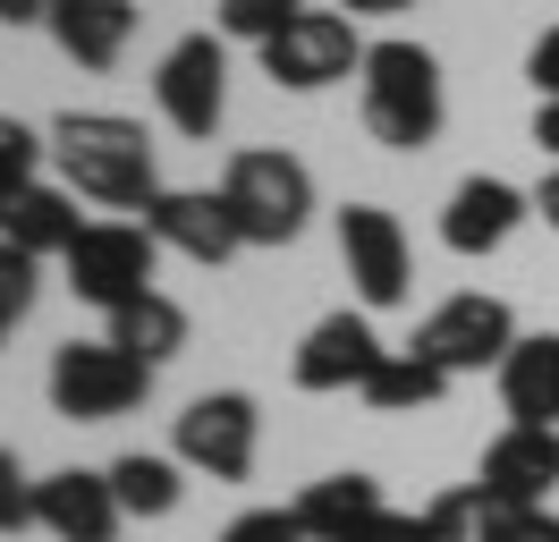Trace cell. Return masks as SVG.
Listing matches in <instances>:
<instances>
[{
  "label": "cell",
  "instance_id": "6da1fadb",
  "mask_svg": "<svg viewBox=\"0 0 559 542\" xmlns=\"http://www.w3.org/2000/svg\"><path fill=\"white\" fill-rule=\"evenodd\" d=\"M51 162L69 178V196L110 203V212H153L162 203V169H153V136L119 110H60L51 119Z\"/></svg>",
  "mask_w": 559,
  "mask_h": 542
},
{
  "label": "cell",
  "instance_id": "7a4b0ae2",
  "mask_svg": "<svg viewBox=\"0 0 559 542\" xmlns=\"http://www.w3.org/2000/svg\"><path fill=\"white\" fill-rule=\"evenodd\" d=\"M356 110H365V136L390 144V153H424L441 136V60L407 43V34H382L365 68H356Z\"/></svg>",
  "mask_w": 559,
  "mask_h": 542
},
{
  "label": "cell",
  "instance_id": "3957f363",
  "mask_svg": "<svg viewBox=\"0 0 559 542\" xmlns=\"http://www.w3.org/2000/svg\"><path fill=\"white\" fill-rule=\"evenodd\" d=\"M221 196H229V212H238L246 246H297V237H306V212H314V169L297 162V153L254 144V153L229 162Z\"/></svg>",
  "mask_w": 559,
  "mask_h": 542
},
{
  "label": "cell",
  "instance_id": "277c9868",
  "mask_svg": "<svg viewBox=\"0 0 559 542\" xmlns=\"http://www.w3.org/2000/svg\"><path fill=\"white\" fill-rule=\"evenodd\" d=\"M60 263H69V288H76L85 305L119 314V305L153 297V271H162V237L144 229V221H85V237H76Z\"/></svg>",
  "mask_w": 559,
  "mask_h": 542
},
{
  "label": "cell",
  "instance_id": "5b68a950",
  "mask_svg": "<svg viewBox=\"0 0 559 542\" xmlns=\"http://www.w3.org/2000/svg\"><path fill=\"white\" fill-rule=\"evenodd\" d=\"M144 390H153V365H136V356L110 347V339L51 347V406H60L69 424H110V415L144 406Z\"/></svg>",
  "mask_w": 559,
  "mask_h": 542
},
{
  "label": "cell",
  "instance_id": "8992f818",
  "mask_svg": "<svg viewBox=\"0 0 559 542\" xmlns=\"http://www.w3.org/2000/svg\"><path fill=\"white\" fill-rule=\"evenodd\" d=\"M518 339H525V331H518V314H509V305L484 297V288H466V297L432 305L407 347H416L424 365H441V373L457 381V373H500V356H509Z\"/></svg>",
  "mask_w": 559,
  "mask_h": 542
},
{
  "label": "cell",
  "instance_id": "52a82bcc",
  "mask_svg": "<svg viewBox=\"0 0 559 542\" xmlns=\"http://www.w3.org/2000/svg\"><path fill=\"white\" fill-rule=\"evenodd\" d=\"M373 43H356V17L340 9H297L288 26L263 43V76L288 85V94H322V85H348L356 68H365Z\"/></svg>",
  "mask_w": 559,
  "mask_h": 542
},
{
  "label": "cell",
  "instance_id": "ba28073f",
  "mask_svg": "<svg viewBox=\"0 0 559 542\" xmlns=\"http://www.w3.org/2000/svg\"><path fill=\"white\" fill-rule=\"evenodd\" d=\"M153 102L178 136H221V110H229V43L221 34H178L162 68H153Z\"/></svg>",
  "mask_w": 559,
  "mask_h": 542
},
{
  "label": "cell",
  "instance_id": "9c48e42d",
  "mask_svg": "<svg viewBox=\"0 0 559 542\" xmlns=\"http://www.w3.org/2000/svg\"><path fill=\"white\" fill-rule=\"evenodd\" d=\"M254 440H263V415L246 390H204V399H187L178 415V467L212 474V483H246L254 474Z\"/></svg>",
  "mask_w": 559,
  "mask_h": 542
},
{
  "label": "cell",
  "instance_id": "30bf717a",
  "mask_svg": "<svg viewBox=\"0 0 559 542\" xmlns=\"http://www.w3.org/2000/svg\"><path fill=\"white\" fill-rule=\"evenodd\" d=\"M340 263H348L365 305H407V288H416L407 229H399V212H382V203H348L340 212Z\"/></svg>",
  "mask_w": 559,
  "mask_h": 542
},
{
  "label": "cell",
  "instance_id": "8fae6325",
  "mask_svg": "<svg viewBox=\"0 0 559 542\" xmlns=\"http://www.w3.org/2000/svg\"><path fill=\"white\" fill-rule=\"evenodd\" d=\"M390 347L373 339L365 314H322L314 331L297 339V356H288V381L306 390V399H331V390H365V373L382 365Z\"/></svg>",
  "mask_w": 559,
  "mask_h": 542
},
{
  "label": "cell",
  "instance_id": "7c38bea8",
  "mask_svg": "<svg viewBox=\"0 0 559 542\" xmlns=\"http://www.w3.org/2000/svg\"><path fill=\"white\" fill-rule=\"evenodd\" d=\"M144 229L162 237L170 255H187V263H229L246 246V229H238V212H229V196L221 187H162V203L144 212Z\"/></svg>",
  "mask_w": 559,
  "mask_h": 542
},
{
  "label": "cell",
  "instance_id": "4fadbf2b",
  "mask_svg": "<svg viewBox=\"0 0 559 542\" xmlns=\"http://www.w3.org/2000/svg\"><path fill=\"white\" fill-rule=\"evenodd\" d=\"M484 500L534 508L559 492V424H509V433L484 449V474H475Z\"/></svg>",
  "mask_w": 559,
  "mask_h": 542
},
{
  "label": "cell",
  "instance_id": "5bb4252c",
  "mask_svg": "<svg viewBox=\"0 0 559 542\" xmlns=\"http://www.w3.org/2000/svg\"><path fill=\"white\" fill-rule=\"evenodd\" d=\"M119 492H110V474L94 467H60L35 483V526L51 542H119Z\"/></svg>",
  "mask_w": 559,
  "mask_h": 542
},
{
  "label": "cell",
  "instance_id": "9a60e30c",
  "mask_svg": "<svg viewBox=\"0 0 559 542\" xmlns=\"http://www.w3.org/2000/svg\"><path fill=\"white\" fill-rule=\"evenodd\" d=\"M525 212H534V196H518L509 178H457V196L441 203V246L450 255H491V246H509V229Z\"/></svg>",
  "mask_w": 559,
  "mask_h": 542
},
{
  "label": "cell",
  "instance_id": "2e32d148",
  "mask_svg": "<svg viewBox=\"0 0 559 542\" xmlns=\"http://www.w3.org/2000/svg\"><path fill=\"white\" fill-rule=\"evenodd\" d=\"M500 406L509 424H559V331H525L500 356Z\"/></svg>",
  "mask_w": 559,
  "mask_h": 542
},
{
  "label": "cell",
  "instance_id": "e0dca14e",
  "mask_svg": "<svg viewBox=\"0 0 559 542\" xmlns=\"http://www.w3.org/2000/svg\"><path fill=\"white\" fill-rule=\"evenodd\" d=\"M128 34H136V0H60L51 9V43L76 68H119Z\"/></svg>",
  "mask_w": 559,
  "mask_h": 542
},
{
  "label": "cell",
  "instance_id": "ac0fdd59",
  "mask_svg": "<svg viewBox=\"0 0 559 542\" xmlns=\"http://www.w3.org/2000/svg\"><path fill=\"white\" fill-rule=\"evenodd\" d=\"M0 237H9V246H26V255H69L76 237H85V221H76V196L69 187H17V196L0 203Z\"/></svg>",
  "mask_w": 559,
  "mask_h": 542
},
{
  "label": "cell",
  "instance_id": "d6986e66",
  "mask_svg": "<svg viewBox=\"0 0 559 542\" xmlns=\"http://www.w3.org/2000/svg\"><path fill=\"white\" fill-rule=\"evenodd\" d=\"M382 483L373 474H322V483H306V500H297V526H306V542H356V526H373L382 517Z\"/></svg>",
  "mask_w": 559,
  "mask_h": 542
},
{
  "label": "cell",
  "instance_id": "ffe728a7",
  "mask_svg": "<svg viewBox=\"0 0 559 542\" xmlns=\"http://www.w3.org/2000/svg\"><path fill=\"white\" fill-rule=\"evenodd\" d=\"M110 347H128V356H136V365H170L178 347H187V305L178 297H162V288H153V297H136V305H119V314H110Z\"/></svg>",
  "mask_w": 559,
  "mask_h": 542
},
{
  "label": "cell",
  "instance_id": "44dd1931",
  "mask_svg": "<svg viewBox=\"0 0 559 542\" xmlns=\"http://www.w3.org/2000/svg\"><path fill=\"white\" fill-rule=\"evenodd\" d=\"M441 390H450V373H441V365H424L416 347H390L382 365L365 373V390H356V399L373 406V415H416V406H432Z\"/></svg>",
  "mask_w": 559,
  "mask_h": 542
},
{
  "label": "cell",
  "instance_id": "7402d4cb",
  "mask_svg": "<svg viewBox=\"0 0 559 542\" xmlns=\"http://www.w3.org/2000/svg\"><path fill=\"white\" fill-rule=\"evenodd\" d=\"M110 492H119V508L128 517H170L178 508V458H162V449H128V458H110Z\"/></svg>",
  "mask_w": 559,
  "mask_h": 542
},
{
  "label": "cell",
  "instance_id": "603a6c76",
  "mask_svg": "<svg viewBox=\"0 0 559 542\" xmlns=\"http://www.w3.org/2000/svg\"><path fill=\"white\" fill-rule=\"evenodd\" d=\"M424 534L432 542H491L484 534V492L457 483V492H441V500H424Z\"/></svg>",
  "mask_w": 559,
  "mask_h": 542
},
{
  "label": "cell",
  "instance_id": "cb8c5ba5",
  "mask_svg": "<svg viewBox=\"0 0 559 542\" xmlns=\"http://www.w3.org/2000/svg\"><path fill=\"white\" fill-rule=\"evenodd\" d=\"M43 153H51V136H35L26 119H9V110H0V203L17 196V187H35Z\"/></svg>",
  "mask_w": 559,
  "mask_h": 542
},
{
  "label": "cell",
  "instance_id": "d4e9b609",
  "mask_svg": "<svg viewBox=\"0 0 559 542\" xmlns=\"http://www.w3.org/2000/svg\"><path fill=\"white\" fill-rule=\"evenodd\" d=\"M297 9H306V0H221V34H229V43H254V51H263V43H272V34L288 26V17H297Z\"/></svg>",
  "mask_w": 559,
  "mask_h": 542
},
{
  "label": "cell",
  "instance_id": "484cf974",
  "mask_svg": "<svg viewBox=\"0 0 559 542\" xmlns=\"http://www.w3.org/2000/svg\"><path fill=\"white\" fill-rule=\"evenodd\" d=\"M35 288H43V263L26 255V246H9V237H0V331L35 314Z\"/></svg>",
  "mask_w": 559,
  "mask_h": 542
},
{
  "label": "cell",
  "instance_id": "4316f807",
  "mask_svg": "<svg viewBox=\"0 0 559 542\" xmlns=\"http://www.w3.org/2000/svg\"><path fill=\"white\" fill-rule=\"evenodd\" d=\"M484 534H491V542H559V508H551V500H534V508L484 500Z\"/></svg>",
  "mask_w": 559,
  "mask_h": 542
},
{
  "label": "cell",
  "instance_id": "83f0119b",
  "mask_svg": "<svg viewBox=\"0 0 559 542\" xmlns=\"http://www.w3.org/2000/svg\"><path fill=\"white\" fill-rule=\"evenodd\" d=\"M221 542H306V526H297V508H238Z\"/></svg>",
  "mask_w": 559,
  "mask_h": 542
},
{
  "label": "cell",
  "instance_id": "f1b7e54d",
  "mask_svg": "<svg viewBox=\"0 0 559 542\" xmlns=\"http://www.w3.org/2000/svg\"><path fill=\"white\" fill-rule=\"evenodd\" d=\"M17 526H35V483L17 467V449H0V534H17Z\"/></svg>",
  "mask_w": 559,
  "mask_h": 542
},
{
  "label": "cell",
  "instance_id": "f546056e",
  "mask_svg": "<svg viewBox=\"0 0 559 542\" xmlns=\"http://www.w3.org/2000/svg\"><path fill=\"white\" fill-rule=\"evenodd\" d=\"M356 542H432V534H424L416 508H382L373 526H356Z\"/></svg>",
  "mask_w": 559,
  "mask_h": 542
},
{
  "label": "cell",
  "instance_id": "4dcf8cb0",
  "mask_svg": "<svg viewBox=\"0 0 559 542\" xmlns=\"http://www.w3.org/2000/svg\"><path fill=\"white\" fill-rule=\"evenodd\" d=\"M525 76H534V94H543V102L559 94V26L543 34V43H534V51H525Z\"/></svg>",
  "mask_w": 559,
  "mask_h": 542
},
{
  "label": "cell",
  "instance_id": "1f68e13d",
  "mask_svg": "<svg viewBox=\"0 0 559 542\" xmlns=\"http://www.w3.org/2000/svg\"><path fill=\"white\" fill-rule=\"evenodd\" d=\"M60 0H0V26H51Z\"/></svg>",
  "mask_w": 559,
  "mask_h": 542
},
{
  "label": "cell",
  "instance_id": "d6a6232c",
  "mask_svg": "<svg viewBox=\"0 0 559 542\" xmlns=\"http://www.w3.org/2000/svg\"><path fill=\"white\" fill-rule=\"evenodd\" d=\"M534 144H543V162H559V94L534 110Z\"/></svg>",
  "mask_w": 559,
  "mask_h": 542
},
{
  "label": "cell",
  "instance_id": "836d02e7",
  "mask_svg": "<svg viewBox=\"0 0 559 542\" xmlns=\"http://www.w3.org/2000/svg\"><path fill=\"white\" fill-rule=\"evenodd\" d=\"M534 212H543V221H551V229H559V162L543 169V187H534Z\"/></svg>",
  "mask_w": 559,
  "mask_h": 542
},
{
  "label": "cell",
  "instance_id": "e575fe53",
  "mask_svg": "<svg viewBox=\"0 0 559 542\" xmlns=\"http://www.w3.org/2000/svg\"><path fill=\"white\" fill-rule=\"evenodd\" d=\"M331 9H340V17H399L407 0H331Z\"/></svg>",
  "mask_w": 559,
  "mask_h": 542
}]
</instances>
